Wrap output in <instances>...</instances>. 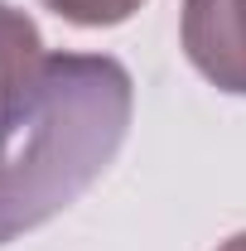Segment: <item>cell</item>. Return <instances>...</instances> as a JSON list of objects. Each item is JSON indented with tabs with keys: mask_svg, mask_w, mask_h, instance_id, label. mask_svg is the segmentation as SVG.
Returning <instances> with one entry per match:
<instances>
[{
	"mask_svg": "<svg viewBox=\"0 0 246 251\" xmlns=\"http://www.w3.org/2000/svg\"><path fill=\"white\" fill-rule=\"evenodd\" d=\"M135 82L106 53H44L0 101V247L53 222L111 169Z\"/></svg>",
	"mask_w": 246,
	"mask_h": 251,
	"instance_id": "1",
	"label": "cell"
},
{
	"mask_svg": "<svg viewBox=\"0 0 246 251\" xmlns=\"http://www.w3.org/2000/svg\"><path fill=\"white\" fill-rule=\"evenodd\" d=\"M184 53L217 92L246 97V0H184Z\"/></svg>",
	"mask_w": 246,
	"mask_h": 251,
	"instance_id": "2",
	"label": "cell"
},
{
	"mask_svg": "<svg viewBox=\"0 0 246 251\" xmlns=\"http://www.w3.org/2000/svg\"><path fill=\"white\" fill-rule=\"evenodd\" d=\"M39 58H44L39 25H34L25 10H15V5L0 0V101L15 92V82H20Z\"/></svg>",
	"mask_w": 246,
	"mask_h": 251,
	"instance_id": "3",
	"label": "cell"
},
{
	"mask_svg": "<svg viewBox=\"0 0 246 251\" xmlns=\"http://www.w3.org/2000/svg\"><path fill=\"white\" fill-rule=\"evenodd\" d=\"M58 20L68 25H82V29H106V25H121L130 20L145 0H44Z\"/></svg>",
	"mask_w": 246,
	"mask_h": 251,
	"instance_id": "4",
	"label": "cell"
},
{
	"mask_svg": "<svg viewBox=\"0 0 246 251\" xmlns=\"http://www.w3.org/2000/svg\"><path fill=\"white\" fill-rule=\"evenodd\" d=\"M217 251H246V232H237V237H227Z\"/></svg>",
	"mask_w": 246,
	"mask_h": 251,
	"instance_id": "5",
	"label": "cell"
}]
</instances>
